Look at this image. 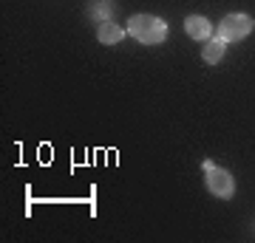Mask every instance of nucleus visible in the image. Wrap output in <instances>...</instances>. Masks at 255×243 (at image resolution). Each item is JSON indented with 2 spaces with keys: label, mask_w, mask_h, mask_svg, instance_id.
<instances>
[{
  "label": "nucleus",
  "mask_w": 255,
  "mask_h": 243,
  "mask_svg": "<svg viewBox=\"0 0 255 243\" xmlns=\"http://www.w3.org/2000/svg\"><path fill=\"white\" fill-rule=\"evenodd\" d=\"M128 34L142 45H159L167 37V23L156 14H133L128 20Z\"/></svg>",
  "instance_id": "1"
},
{
  "label": "nucleus",
  "mask_w": 255,
  "mask_h": 243,
  "mask_svg": "<svg viewBox=\"0 0 255 243\" xmlns=\"http://www.w3.org/2000/svg\"><path fill=\"white\" fill-rule=\"evenodd\" d=\"M253 28H255V20L250 17V14H244V11H233V14H227V17L219 23L216 34H219L224 43H241Z\"/></svg>",
  "instance_id": "2"
},
{
  "label": "nucleus",
  "mask_w": 255,
  "mask_h": 243,
  "mask_svg": "<svg viewBox=\"0 0 255 243\" xmlns=\"http://www.w3.org/2000/svg\"><path fill=\"white\" fill-rule=\"evenodd\" d=\"M204 187H207L210 195H216V198H221V201H227V198L236 195V178H233V172L224 170V167H213V170H207Z\"/></svg>",
  "instance_id": "3"
},
{
  "label": "nucleus",
  "mask_w": 255,
  "mask_h": 243,
  "mask_svg": "<svg viewBox=\"0 0 255 243\" xmlns=\"http://www.w3.org/2000/svg\"><path fill=\"white\" fill-rule=\"evenodd\" d=\"M184 31H187V37L199 40V43H207L210 37H216L213 23H210L207 17H201V14H187V20H184Z\"/></svg>",
  "instance_id": "4"
},
{
  "label": "nucleus",
  "mask_w": 255,
  "mask_h": 243,
  "mask_svg": "<svg viewBox=\"0 0 255 243\" xmlns=\"http://www.w3.org/2000/svg\"><path fill=\"white\" fill-rule=\"evenodd\" d=\"M125 28L119 26V23H114V20H108V23H100V28H97V40H100L102 45H119L122 40H125Z\"/></svg>",
  "instance_id": "5"
},
{
  "label": "nucleus",
  "mask_w": 255,
  "mask_h": 243,
  "mask_svg": "<svg viewBox=\"0 0 255 243\" xmlns=\"http://www.w3.org/2000/svg\"><path fill=\"white\" fill-rule=\"evenodd\" d=\"M224 48H227V43H224L219 34L210 37L207 43L201 45V60H204L207 65H219L221 60H224Z\"/></svg>",
  "instance_id": "6"
},
{
  "label": "nucleus",
  "mask_w": 255,
  "mask_h": 243,
  "mask_svg": "<svg viewBox=\"0 0 255 243\" xmlns=\"http://www.w3.org/2000/svg\"><path fill=\"white\" fill-rule=\"evenodd\" d=\"M88 14H91L94 20H100V23H108L111 14H114V9H111V3H102V0H97V6H91V9H88Z\"/></svg>",
  "instance_id": "7"
}]
</instances>
